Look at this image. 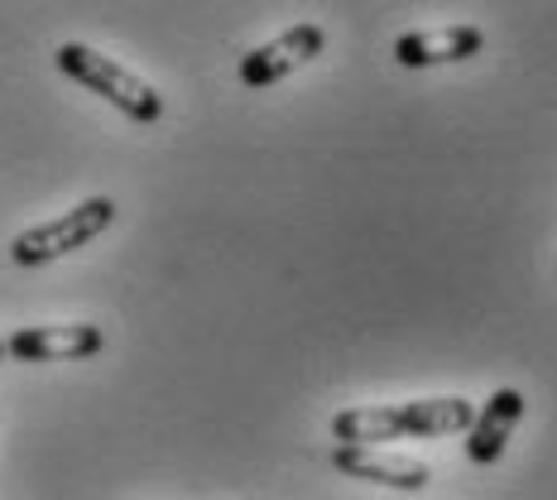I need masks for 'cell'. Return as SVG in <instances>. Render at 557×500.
<instances>
[{
	"label": "cell",
	"instance_id": "obj_3",
	"mask_svg": "<svg viewBox=\"0 0 557 500\" xmlns=\"http://www.w3.org/2000/svg\"><path fill=\"white\" fill-rule=\"evenodd\" d=\"M111 222H115V203H111V197H87V203H77L73 212H63V217H53V222H39V227L20 231V236L10 241V260H15V265L63 260V255L83 251L87 241H97Z\"/></svg>",
	"mask_w": 557,
	"mask_h": 500
},
{
	"label": "cell",
	"instance_id": "obj_5",
	"mask_svg": "<svg viewBox=\"0 0 557 500\" xmlns=\"http://www.w3.org/2000/svg\"><path fill=\"white\" fill-rule=\"evenodd\" d=\"M322 44H327V34H322L318 25L284 29L278 39L260 44V49H250L246 58H240V83L246 87H270V83H278V77L294 73V68H304L308 58H318Z\"/></svg>",
	"mask_w": 557,
	"mask_h": 500
},
{
	"label": "cell",
	"instance_id": "obj_7",
	"mask_svg": "<svg viewBox=\"0 0 557 500\" xmlns=\"http://www.w3.org/2000/svg\"><path fill=\"white\" fill-rule=\"evenodd\" d=\"M485 49V34L475 25H447V29H423L394 39V63L399 68H437V63H461Z\"/></svg>",
	"mask_w": 557,
	"mask_h": 500
},
{
	"label": "cell",
	"instance_id": "obj_1",
	"mask_svg": "<svg viewBox=\"0 0 557 500\" xmlns=\"http://www.w3.org/2000/svg\"><path fill=\"white\" fill-rule=\"evenodd\" d=\"M475 424V404L461 394L443 400H409V404H361V410H342L332 418L336 448H370L389 443V438H443V434H467Z\"/></svg>",
	"mask_w": 557,
	"mask_h": 500
},
{
	"label": "cell",
	"instance_id": "obj_2",
	"mask_svg": "<svg viewBox=\"0 0 557 500\" xmlns=\"http://www.w3.org/2000/svg\"><path fill=\"white\" fill-rule=\"evenodd\" d=\"M58 73H67L73 83H83L87 92H97V97H107L115 111H125L131 121H159L164 115V97H159L154 87L145 83L139 73H131V68H121L115 58L87 49V44H63V49L53 53Z\"/></svg>",
	"mask_w": 557,
	"mask_h": 500
},
{
	"label": "cell",
	"instance_id": "obj_6",
	"mask_svg": "<svg viewBox=\"0 0 557 500\" xmlns=\"http://www.w3.org/2000/svg\"><path fill=\"white\" fill-rule=\"evenodd\" d=\"M332 467L356 481H375L389 491H423L433 481L428 462L404 458V452H375V448H332Z\"/></svg>",
	"mask_w": 557,
	"mask_h": 500
},
{
	"label": "cell",
	"instance_id": "obj_4",
	"mask_svg": "<svg viewBox=\"0 0 557 500\" xmlns=\"http://www.w3.org/2000/svg\"><path fill=\"white\" fill-rule=\"evenodd\" d=\"M101 328L97 322H53V328H20L10 332L5 356L15 362H87L101 352Z\"/></svg>",
	"mask_w": 557,
	"mask_h": 500
},
{
	"label": "cell",
	"instance_id": "obj_8",
	"mask_svg": "<svg viewBox=\"0 0 557 500\" xmlns=\"http://www.w3.org/2000/svg\"><path fill=\"white\" fill-rule=\"evenodd\" d=\"M524 418V394L519 390H495L491 400H485V410H475V424L467 428V458L471 462H495L509 443V434H515V424Z\"/></svg>",
	"mask_w": 557,
	"mask_h": 500
},
{
	"label": "cell",
	"instance_id": "obj_9",
	"mask_svg": "<svg viewBox=\"0 0 557 500\" xmlns=\"http://www.w3.org/2000/svg\"><path fill=\"white\" fill-rule=\"evenodd\" d=\"M0 356H5V342H0Z\"/></svg>",
	"mask_w": 557,
	"mask_h": 500
}]
</instances>
